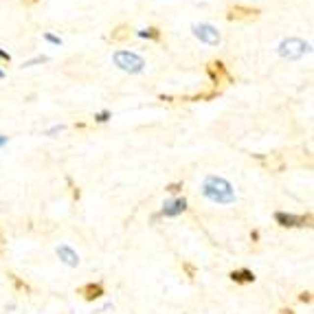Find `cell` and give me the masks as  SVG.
Wrapping results in <instances>:
<instances>
[{
    "instance_id": "15",
    "label": "cell",
    "mask_w": 314,
    "mask_h": 314,
    "mask_svg": "<svg viewBox=\"0 0 314 314\" xmlns=\"http://www.w3.org/2000/svg\"><path fill=\"white\" fill-rule=\"evenodd\" d=\"M7 277L11 279V284H13V288H16V292H20V294H29V292H31V285L27 284V281H22L20 277H18V275L9 273Z\"/></svg>"
},
{
    "instance_id": "26",
    "label": "cell",
    "mask_w": 314,
    "mask_h": 314,
    "mask_svg": "<svg viewBox=\"0 0 314 314\" xmlns=\"http://www.w3.org/2000/svg\"><path fill=\"white\" fill-rule=\"evenodd\" d=\"M22 2H25V4H35L37 0H22Z\"/></svg>"
},
{
    "instance_id": "4",
    "label": "cell",
    "mask_w": 314,
    "mask_h": 314,
    "mask_svg": "<svg viewBox=\"0 0 314 314\" xmlns=\"http://www.w3.org/2000/svg\"><path fill=\"white\" fill-rule=\"evenodd\" d=\"M275 222L284 228H297V227H312V213H303V215H294V213H284L277 211L275 213Z\"/></svg>"
},
{
    "instance_id": "5",
    "label": "cell",
    "mask_w": 314,
    "mask_h": 314,
    "mask_svg": "<svg viewBox=\"0 0 314 314\" xmlns=\"http://www.w3.org/2000/svg\"><path fill=\"white\" fill-rule=\"evenodd\" d=\"M261 16V11L257 7H246V4H233L227 11V20L231 22H253Z\"/></svg>"
},
{
    "instance_id": "8",
    "label": "cell",
    "mask_w": 314,
    "mask_h": 314,
    "mask_svg": "<svg viewBox=\"0 0 314 314\" xmlns=\"http://www.w3.org/2000/svg\"><path fill=\"white\" fill-rule=\"evenodd\" d=\"M194 33H196V37H198L200 42H207V44H211V46L220 44V33L211 25H196Z\"/></svg>"
},
{
    "instance_id": "22",
    "label": "cell",
    "mask_w": 314,
    "mask_h": 314,
    "mask_svg": "<svg viewBox=\"0 0 314 314\" xmlns=\"http://www.w3.org/2000/svg\"><path fill=\"white\" fill-rule=\"evenodd\" d=\"M0 62H4V64H9V62H11V57H9V53H7V51H0Z\"/></svg>"
},
{
    "instance_id": "1",
    "label": "cell",
    "mask_w": 314,
    "mask_h": 314,
    "mask_svg": "<svg viewBox=\"0 0 314 314\" xmlns=\"http://www.w3.org/2000/svg\"><path fill=\"white\" fill-rule=\"evenodd\" d=\"M204 196H207L211 202H218V204L235 202V191H233L231 182L220 176H209L204 180Z\"/></svg>"
},
{
    "instance_id": "12",
    "label": "cell",
    "mask_w": 314,
    "mask_h": 314,
    "mask_svg": "<svg viewBox=\"0 0 314 314\" xmlns=\"http://www.w3.org/2000/svg\"><path fill=\"white\" fill-rule=\"evenodd\" d=\"M228 277H231V281H235V284L246 285V284H253V281H255V273H253L251 268H237V270H233Z\"/></svg>"
},
{
    "instance_id": "29",
    "label": "cell",
    "mask_w": 314,
    "mask_h": 314,
    "mask_svg": "<svg viewBox=\"0 0 314 314\" xmlns=\"http://www.w3.org/2000/svg\"><path fill=\"white\" fill-rule=\"evenodd\" d=\"M0 77H4V73H2V70H0Z\"/></svg>"
},
{
    "instance_id": "14",
    "label": "cell",
    "mask_w": 314,
    "mask_h": 314,
    "mask_svg": "<svg viewBox=\"0 0 314 314\" xmlns=\"http://www.w3.org/2000/svg\"><path fill=\"white\" fill-rule=\"evenodd\" d=\"M57 255H59V259H62L66 266H77L79 264V255L73 251V248H68V246H59L57 248Z\"/></svg>"
},
{
    "instance_id": "11",
    "label": "cell",
    "mask_w": 314,
    "mask_h": 314,
    "mask_svg": "<svg viewBox=\"0 0 314 314\" xmlns=\"http://www.w3.org/2000/svg\"><path fill=\"white\" fill-rule=\"evenodd\" d=\"M185 209H187V200L185 198H176V200H171V202H167L165 207H163V215L174 218V215H180Z\"/></svg>"
},
{
    "instance_id": "18",
    "label": "cell",
    "mask_w": 314,
    "mask_h": 314,
    "mask_svg": "<svg viewBox=\"0 0 314 314\" xmlns=\"http://www.w3.org/2000/svg\"><path fill=\"white\" fill-rule=\"evenodd\" d=\"M66 182H68V187H70V194H73V200H79V198H82V191H79V187L73 182V178H66Z\"/></svg>"
},
{
    "instance_id": "7",
    "label": "cell",
    "mask_w": 314,
    "mask_h": 314,
    "mask_svg": "<svg viewBox=\"0 0 314 314\" xmlns=\"http://www.w3.org/2000/svg\"><path fill=\"white\" fill-rule=\"evenodd\" d=\"M77 294L84 299V301H97V299H101L106 294V288L104 284H99V281H90V284L82 285V288H77Z\"/></svg>"
},
{
    "instance_id": "13",
    "label": "cell",
    "mask_w": 314,
    "mask_h": 314,
    "mask_svg": "<svg viewBox=\"0 0 314 314\" xmlns=\"http://www.w3.org/2000/svg\"><path fill=\"white\" fill-rule=\"evenodd\" d=\"M130 35H132V31H130L128 25H119L112 29L110 33V42H114V44H123V42L130 40Z\"/></svg>"
},
{
    "instance_id": "25",
    "label": "cell",
    "mask_w": 314,
    "mask_h": 314,
    "mask_svg": "<svg viewBox=\"0 0 314 314\" xmlns=\"http://www.w3.org/2000/svg\"><path fill=\"white\" fill-rule=\"evenodd\" d=\"M251 240H253V242L259 240V231H251Z\"/></svg>"
},
{
    "instance_id": "23",
    "label": "cell",
    "mask_w": 314,
    "mask_h": 314,
    "mask_svg": "<svg viewBox=\"0 0 314 314\" xmlns=\"http://www.w3.org/2000/svg\"><path fill=\"white\" fill-rule=\"evenodd\" d=\"M46 40H49L51 44H59V42H62L59 37H55V35H51V33H46Z\"/></svg>"
},
{
    "instance_id": "6",
    "label": "cell",
    "mask_w": 314,
    "mask_h": 314,
    "mask_svg": "<svg viewBox=\"0 0 314 314\" xmlns=\"http://www.w3.org/2000/svg\"><path fill=\"white\" fill-rule=\"evenodd\" d=\"M259 161V165L264 167L266 171H273V174H279V171L285 170V158L281 154H264V156H255Z\"/></svg>"
},
{
    "instance_id": "17",
    "label": "cell",
    "mask_w": 314,
    "mask_h": 314,
    "mask_svg": "<svg viewBox=\"0 0 314 314\" xmlns=\"http://www.w3.org/2000/svg\"><path fill=\"white\" fill-rule=\"evenodd\" d=\"M182 270H185L187 279H191V281H194L196 275H198V268H196V266L191 264V261H182Z\"/></svg>"
},
{
    "instance_id": "16",
    "label": "cell",
    "mask_w": 314,
    "mask_h": 314,
    "mask_svg": "<svg viewBox=\"0 0 314 314\" xmlns=\"http://www.w3.org/2000/svg\"><path fill=\"white\" fill-rule=\"evenodd\" d=\"M139 35L145 37V40H154V42H161V40H163V31L158 29V27H149V29L141 31Z\"/></svg>"
},
{
    "instance_id": "3",
    "label": "cell",
    "mask_w": 314,
    "mask_h": 314,
    "mask_svg": "<svg viewBox=\"0 0 314 314\" xmlns=\"http://www.w3.org/2000/svg\"><path fill=\"white\" fill-rule=\"evenodd\" d=\"M114 64L125 73H141L145 66V59L137 53H130V51H116L114 53Z\"/></svg>"
},
{
    "instance_id": "21",
    "label": "cell",
    "mask_w": 314,
    "mask_h": 314,
    "mask_svg": "<svg viewBox=\"0 0 314 314\" xmlns=\"http://www.w3.org/2000/svg\"><path fill=\"white\" fill-rule=\"evenodd\" d=\"M108 116H110V112H108V110H104V112H99V114L95 116V121H97V123H106V121H108Z\"/></svg>"
},
{
    "instance_id": "27",
    "label": "cell",
    "mask_w": 314,
    "mask_h": 314,
    "mask_svg": "<svg viewBox=\"0 0 314 314\" xmlns=\"http://www.w3.org/2000/svg\"><path fill=\"white\" fill-rule=\"evenodd\" d=\"M4 143H7V137H0V147H2Z\"/></svg>"
},
{
    "instance_id": "28",
    "label": "cell",
    "mask_w": 314,
    "mask_h": 314,
    "mask_svg": "<svg viewBox=\"0 0 314 314\" xmlns=\"http://www.w3.org/2000/svg\"><path fill=\"white\" fill-rule=\"evenodd\" d=\"M0 246H2V233H0Z\"/></svg>"
},
{
    "instance_id": "10",
    "label": "cell",
    "mask_w": 314,
    "mask_h": 314,
    "mask_svg": "<svg viewBox=\"0 0 314 314\" xmlns=\"http://www.w3.org/2000/svg\"><path fill=\"white\" fill-rule=\"evenodd\" d=\"M218 95H222V90L215 88V86H211L209 90H204V92H198V95H191V97H178L176 101H211Z\"/></svg>"
},
{
    "instance_id": "24",
    "label": "cell",
    "mask_w": 314,
    "mask_h": 314,
    "mask_svg": "<svg viewBox=\"0 0 314 314\" xmlns=\"http://www.w3.org/2000/svg\"><path fill=\"white\" fill-rule=\"evenodd\" d=\"M279 314H294V310H292V308H281Z\"/></svg>"
},
{
    "instance_id": "19",
    "label": "cell",
    "mask_w": 314,
    "mask_h": 314,
    "mask_svg": "<svg viewBox=\"0 0 314 314\" xmlns=\"http://www.w3.org/2000/svg\"><path fill=\"white\" fill-rule=\"evenodd\" d=\"M299 301L306 303V306H310V303H312V292H310V290H303V292L299 294Z\"/></svg>"
},
{
    "instance_id": "9",
    "label": "cell",
    "mask_w": 314,
    "mask_h": 314,
    "mask_svg": "<svg viewBox=\"0 0 314 314\" xmlns=\"http://www.w3.org/2000/svg\"><path fill=\"white\" fill-rule=\"evenodd\" d=\"M306 51L308 44L303 40H288L281 44V55H285V57H301Z\"/></svg>"
},
{
    "instance_id": "20",
    "label": "cell",
    "mask_w": 314,
    "mask_h": 314,
    "mask_svg": "<svg viewBox=\"0 0 314 314\" xmlns=\"http://www.w3.org/2000/svg\"><path fill=\"white\" fill-rule=\"evenodd\" d=\"M165 191H170V194H180V191H182V182H171V185L165 187Z\"/></svg>"
},
{
    "instance_id": "2",
    "label": "cell",
    "mask_w": 314,
    "mask_h": 314,
    "mask_svg": "<svg viewBox=\"0 0 314 314\" xmlns=\"http://www.w3.org/2000/svg\"><path fill=\"white\" fill-rule=\"evenodd\" d=\"M207 75L211 77L213 86L220 88V90H224V86H228V84L233 82V75L228 73L227 64L220 62V59H211V62L207 64Z\"/></svg>"
}]
</instances>
